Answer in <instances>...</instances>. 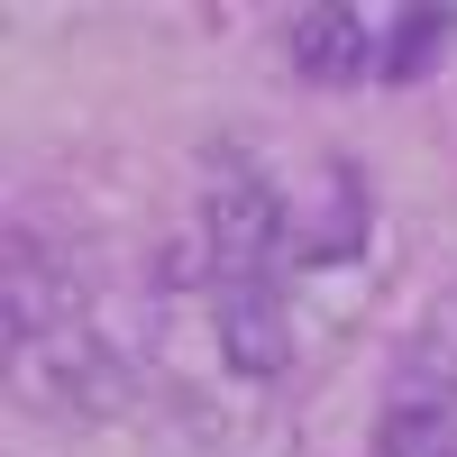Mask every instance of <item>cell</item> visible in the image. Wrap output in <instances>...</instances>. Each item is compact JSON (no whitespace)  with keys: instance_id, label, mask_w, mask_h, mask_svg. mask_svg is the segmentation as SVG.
I'll list each match as a JSON object with an SVG mask.
<instances>
[{"instance_id":"obj_1","label":"cell","mask_w":457,"mask_h":457,"mask_svg":"<svg viewBox=\"0 0 457 457\" xmlns=\"http://www.w3.org/2000/svg\"><path fill=\"white\" fill-rule=\"evenodd\" d=\"M202 247L220 265V284H256L275 265V247H284V202L256 174H220L211 202H202Z\"/></svg>"},{"instance_id":"obj_3","label":"cell","mask_w":457,"mask_h":457,"mask_svg":"<svg viewBox=\"0 0 457 457\" xmlns=\"http://www.w3.org/2000/svg\"><path fill=\"white\" fill-rule=\"evenodd\" d=\"M284 55H293V73H302V83H320V92H338V83H366V73H385L375 19L338 10V0H320V10H293V28H284Z\"/></svg>"},{"instance_id":"obj_2","label":"cell","mask_w":457,"mask_h":457,"mask_svg":"<svg viewBox=\"0 0 457 457\" xmlns=\"http://www.w3.org/2000/svg\"><path fill=\"white\" fill-rule=\"evenodd\" d=\"M211 329H220V357H228V375H247V385H275V375L293 366V320H284V293H275V275H256V284H220V302H211Z\"/></svg>"},{"instance_id":"obj_4","label":"cell","mask_w":457,"mask_h":457,"mask_svg":"<svg viewBox=\"0 0 457 457\" xmlns=\"http://www.w3.org/2000/svg\"><path fill=\"white\" fill-rule=\"evenodd\" d=\"M439 46H448V10H403L394 37H385V83H411Z\"/></svg>"},{"instance_id":"obj_5","label":"cell","mask_w":457,"mask_h":457,"mask_svg":"<svg viewBox=\"0 0 457 457\" xmlns=\"http://www.w3.org/2000/svg\"><path fill=\"white\" fill-rule=\"evenodd\" d=\"M385 457H457V421L448 411H385Z\"/></svg>"}]
</instances>
